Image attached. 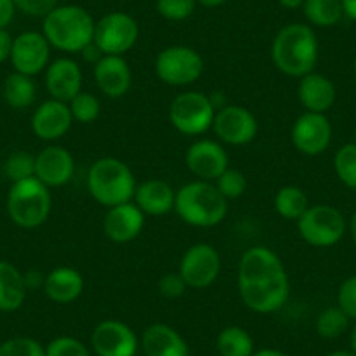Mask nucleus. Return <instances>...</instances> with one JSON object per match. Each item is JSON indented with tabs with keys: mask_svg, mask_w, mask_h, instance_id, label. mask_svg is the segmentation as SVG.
Listing matches in <instances>:
<instances>
[{
	"mask_svg": "<svg viewBox=\"0 0 356 356\" xmlns=\"http://www.w3.org/2000/svg\"><path fill=\"white\" fill-rule=\"evenodd\" d=\"M334 136L330 119L327 114H316V112H304L296 119L290 131L293 147L304 156H321L328 150Z\"/></svg>",
	"mask_w": 356,
	"mask_h": 356,
	"instance_id": "nucleus-13",
	"label": "nucleus"
},
{
	"mask_svg": "<svg viewBox=\"0 0 356 356\" xmlns=\"http://www.w3.org/2000/svg\"><path fill=\"white\" fill-rule=\"evenodd\" d=\"M320 56L316 33L309 25L290 23L275 35L271 44L273 65L289 77L300 79L314 70Z\"/></svg>",
	"mask_w": 356,
	"mask_h": 356,
	"instance_id": "nucleus-1",
	"label": "nucleus"
},
{
	"mask_svg": "<svg viewBox=\"0 0 356 356\" xmlns=\"http://www.w3.org/2000/svg\"><path fill=\"white\" fill-rule=\"evenodd\" d=\"M337 306L356 321V275L349 276L341 283L337 290Z\"/></svg>",
	"mask_w": 356,
	"mask_h": 356,
	"instance_id": "nucleus-40",
	"label": "nucleus"
},
{
	"mask_svg": "<svg viewBox=\"0 0 356 356\" xmlns=\"http://www.w3.org/2000/svg\"><path fill=\"white\" fill-rule=\"evenodd\" d=\"M30 124L37 138L44 142H56L70 131L74 118L68 104L49 98L33 111Z\"/></svg>",
	"mask_w": 356,
	"mask_h": 356,
	"instance_id": "nucleus-18",
	"label": "nucleus"
},
{
	"mask_svg": "<svg viewBox=\"0 0 356 356\" xmlns=\"http://www.w3.org/2000/svg\"><path fill=\"white\" fill-rule=\"evenodd\" d=\"M136 186L131 168L118 157H100L88 171V193L105 208L133 201Z\"/></svg>",
	"mask_w": 356,
	"mask_h": 356,
	"instance_id": "nucleus-4",
	"label": "nucleus"
},
{
	"mask_svg": "<svg viewBox=\"0 0 356 356\" xmlns=\"http://www.w3.org/2000/svg\"><path fill=\"white\" fill-rule=\"evenodd\" d=\"M297 98L306 112L327 114L337 100V89L330 77L313 70L299 79Z\"/></svg>",
	"mask_w": 356,
	"mask_h": 356,
	"instance_id": "nucleus-23",
	"label": "nucleus"
},
{
	"mask_svg": "<svg viewBox=\"0 0 356 356\" xmlns=\"http://www.w3.org/2000/svg\"><path fill=\"white\" fill-rule=\"evenodd\" d=\"M175 197H177V191L170 184L159 178H149L136 186L133 203L145 215L163 217L175 210Z\"/></svg>",
	"mask_w": 356,
	"mask_h": 356,
	"instance_id": "nucleus-24",
	"label": "nucleus"
},
{
	"mask_svg": "<svg viewBox=\"0 0 356 356\" xmlns=\"http://www.w3.org/2000/svg\"><path fill=\"white\" fill-rule=\"evenodd\" d=\"M75 173V161L70 150L61 145H47L35 156V178L44 186L63 187Z\"/></svg>",
	"mask_w": 356,
	"mask_h": 356,
	"instance_id": "nucleus-19",
	"label": "nucleus"
},
{
	"mask_svg": "<svg viewBox=\"0 0 356 356\" xmlns=\"http://www.w3.org/2000/svg\"><path fill=\"white\" fill-rule=\"evenodd\" d=\"M349 316L339 306H330L316 318V332L323 339H337L349 328Z\"/></svg>",
	"mask_w": 356,
	"mask_h": 356,
	"instance_id": "nucleus-32",
	"label": "nucleus"
},
{
	"mask_svg": "<svg viewBox=\"0 0 356 356\" xmlns=\"http://www.w3.org/2000/svg\"><path fill=\"white\" fill-rule=\"evenodd\" d=\"M280 2V6H282V8H285V9H300L304 6V2H306V0H278Z\"/></svg>",
	"mask_w": 356,
	"mask_h": 356,
	"instance_id": "nucleus-48",
	"label": "nucleus"
},
{
	"mask_svg": "<svg viewBox=\"0 0 356 356\" xmlns=\"http://www.w3.org/2000/svg\"><path fill=\"white\" fill-rule=\"evenodd\" d=\"M95 82L107 98L119 100L131 89L133 74L124 56H104L93 65Z\"/></svg>",
	"mask_w": 356,
	"mask_h": 356,
	"instance_id": "nucleus-20",
	"label": "nucleus"
},
{
	"mask_svg": "<svg viewBox=\"0 0 356 356\" xmlns=\"http://www.w3.org/2000/svg\"><path fill=\"white\" fill-rule=\"evenodd\" d=\"M2 97L6 104L15 111H26L37 100V84L33 77L19 72H13L6 77L2 86Z\"/></svg>",
	"mask_w": 356,
	"mask_h": 356,
	"instance_id": "nucleus-28",
	"label": "nucleus"
},
{
	"mask_svg": "<svg viewBox=\"0 0 356 356\" xmlns=\"http://www.w3.org/2000/svg\"><path fill=\"white\" fill-rule=\"evenodd\" d=\"M16 9L33 18H44L58 6V0H15Z\"/></svg>",
	"mask_w": 356,
	"mask_h": 356,
	"instance_id": "nucleus-42",
	"label": "nucleus"
},
{
	"mask_svg": "<svg viewBox=\"0 0 356 356\" xmlns=\"http://www.w3.org/2000/svg\"><path fill=\"white\" fill-rule=\"evenodd\" d=\"M4 175L11 184L35 177V156L29 152L11 154L4 163Z\"/></svg>",
	"mask_w": 356,
	"mask_h": 356,
	"instance_id": "nucleus-35",
	"label": "nucleus"
},
{
	"mask_svg": "<svg viewBox=\"0 0 356 356\" xmlns=\"http://www.w3.org/2000/svg\"><path fill=\"white\" fill-rule=\"evenodd\" d=\"M156 75L171 88H186L200 81L204 72V60L189 46H170L156 56Z\"/></svg>",
	"mask_w": 356,
	"mask_h": 356,
	"instance_id": "nucleus-8",
	"label": "nucleus"
},
{
	"mask_svg": "<svg viewBox=\"0 0 356 356\" xmlns=\"http://www.w3.org/2000/svg\"><path fill=\"white\" fill-rule=\"evenodd\" d=\"M215 187L218 189V193L225 197L227 201L238 200L248 189V180H246L245 173L236 168H227L220 177L215 180Z\"/></svg>",
	"mask_w": 356,
	"mask_h": 356,
	"instance_id": "nucleus-36",
	"label": "nucleus"
},
{
	"mask_svg": "<svg viewBox=\"0 0 356 356\" xmlns=\"http://www.w3.org/2000/svg\"><path fill=\"white\" fill-rule=\"evenodd\" d=\"M327 356H356V353L355 351H351V349H339V351H334V353H330V355H327Z\"/></svg>",
	"mask_w": 356,
	"mask_h": 356,
	"instance_id": "nucleus-51",
	"label": "nucleus"
},
{
	"mask_svg": "<svg viewBox=\"0 0 356 356\" xmlns=\"http://www.w3.org/2000/svg\"><path fill=\"white\" fill-rule=\"evenodd\" d=\"M95 26L93 16L75 4L56 6L42 18L44 37L61 53H82L95 40Z\"/></svg>",
	"mask_w": 356,
	"mask_h": 356,
	"instance_id": "nucleus-2",
	"label": "nucleus"
},
{
	"mask_svg": "<svg viewBox=\"0 0 356 356\" xmlns=\"http://www.w3.org/2000/svg\"><path fill=\"white\" fill-rule=\"evenodd\" d=\"M44 293L56 304H72L84 292V278L74 267L60 266L44 276Z\"/></svg>",
	"mask_w": 356,
	"mask_h": 356,
	"instance_id": "nucleus-26",
	"label": "nucleus"
},
{
	"mask_svg": "<svg viewBox=\"0 0 356 356\" xmlns=\"http://www.w3.org/2000/svg\"><path fill=\"white\" fill-rule=\"evenodd\" d=\"M44 82L51 98L68 104L82 91L84 77L81 65L74 58H56L44 72Z\"/></svg>",
	"mask_w": 356,
	"mask_h": 356,
	"instance_id": "nucleus-17",
	"label": "nucleus"
},
{
	"mask_svg": "<svg viewBox=\"0 0 356 356\" xmlns=\"http://www.w3.org/2000/svg\"><path fill=\"white\" fill-rule=\"evenodd\" d=\"M145 225V213L133 201L107 208L104 232L111 241L129 243L140 236Z\"/></svg>",
	"mask_w": 356,
	"mask_h": 356,
	"instance_id": "nucleus-21",
	"label": "nucleus"
},
{
	"mask_svg": "<svg viewBox=\"0 0 356 356\" xmlns=\"http://www.w3.org/2000/svg\"><path fill=\"white\" fill-rule=\"evenodd\" d=\"M68 107H70L74 122H81V124H91L100 118L102 112L100 100L88 91H81L77 97L72 98L68 102Z\"/></svg>",
	"mask_w": 356,
	"mask_h": 356,
	"instance_id": "nucleus-34",
	"label": "nucleus"
},
{
	"mask_svg": "<svg viewBox=\"0 0 356 356\" xmlns=\"http://www.w3.org/2000/svg\"><path fill=\"white\" fill-rule=\"evenodd\" d=\"M46 356H91V351L79 339L61 335L46 346Z\"/></svg>",
	"mask_w": 356,
	"mask_h": 356,
	"instance_id": "nucleus-39",
	"label": "nucleus"
},
{
	"mask_svg": "<svg viewBox=\"0 0 356 356\" xmlns=\"http://www.w3.org/2000/svg\"><path fill=\"white\" fill-rule=\"evenodd\" d=\"M196 0H157L156 9L161 18L168 22H186L194 15Z\"/></svg>",
	"mask_w": 356,
	"mask_h": 356,
	"instance_id": "nucleus-37",
	"label": "nucleus"
},
{
	"mask_svg": "<svg viewBox=\"0 0 356 356\" xmlns=\"http://www.w3.org/2000/svg\"><path fill=\"white\" fill-rule=\"evenodd\" d=\"M0 356H46V348L32 337H13L0 344Z\"/></svg>",
	"mask_w": 356,
	"mask_h": 356,
	"instance_id": "nucleus-38",
	"label": "nucleus"
},
{
	"mask_svg": "<svg viewBox=\"0 0 356 356\" xmlns=\"http://www.w3.org/2000/svg\"><path fill=\"white\" fill-rule=\"evenodd\" d=\"M283 260L276 252L267 246H252L243 253L239 260L238 283H253L285 275Z\"/></svg>",
	"mask_w": 356,
	"mask_h": 356,
	"instance_id": "nucleus-22",
	"label": "nucleus"
},
{
	"mask_svg": "<svg viewBox=\"0 0 356 356\" xmlns=\"http://www.w3.org/2000/svg\"><path fill=\"white\" fill-rule=\"evenodd\" d=\"M15 0H0V30H8L16 15Z\"/></svg>",
	"mask_w": 356,
	"mask_h": 356,
	"instance_id": "nucleus-43",
	"label": "nucleus"
},
{
	"mask_svg": "<svg viewBox=\"0 0 356 356\" xmlns=\"http://www.w3.org/2000/svg\"><path fill=\"white\" fill-rule=\"evenodd\" d=\"M309 208V200L304 189L297 186H285L276 193L275 211L285 220L297 222Z\"/></svg>",
	"mask_w": 356,
	"mask_h": 356,
	"instance_id": "nucleus-29",
	"label": "nucleus"
},
{
	"mask_svg": "<svg viewBox=\"0 0 356 356\" xmlns=\"http://www.w3.org/2000/svg\"><path fill=\"white\" fill-rule=\"evenodd\" d=\"M227 203L213 182L194 180L177 191L173 211L187 225L210 229L224 222Z\"/></svg>",
	"mask_w": 356,
	"mask_h": 356,
	"instance_id": "nucleus-3",
	"label": "nucleus"
},
{
	"mask_svg": "<svg viewBox=\"0 0 356 356\" xmlns=\"http://www.w3.org/2000/svg\"><path fill=\"white\" fill-rule=\"evenodd\" d=\"M222 271V259L217 248L208 243H196L184 253L178 275L189 289L203 290L213 285Z\"/></svg>",
	"mask_w": 356,
	"mask_h": 356,
	"instance_id": "nucleus-10",
	"label": "nucleus"
},
{
	"mask_svg": "<svg viewBox=\"0 0 356 356\" xmlns=\"http://www.w3.org/2000/svg\"><path fill=\"white\" fill-rule=\"evenodd\" d=\"M217 107L213 98L201 91H184L170 105V122L186 136H201L210 131Z\"/></svg>",
	"mask_w": 356,
	"mask_h": 356,
	"instance_id": "nucleus-6",
	"label": "nucleus"
},
{
	"mask_svg": "<svg viewBox=\"0 0 356 356\" xmlns=\"http://www.w3.org/2000/svg\"><path fill=\"white\" fill-rule=\"evenodd\" d=\"M189 289L187 283L184 282V278L177 273H166L159 278V283H157V290L163 297L166 299H178L186 293V290Z\"/></svg>",
	"mask_w": 356,
	"mask_h": 356,
	"instance_id": "nucleus-41",
	"label": "nucleus"
},
{
	"mask_svg": "<svg viewBox=\"0 0 356 356\" xmlns=\"http://www.w3.org/2000/svg\"><path fill=\"white\" fill-rule=\"evenodd\" d=\"M51 49L53 47L47 42L42 32L29 30V32H23L15 37L9 61H11L15 72L35 77L49 67Z\"/></svg>",
	"mask_w": 356,
	"mask_h": 356,
	"instance_id": "nucleus-14",
	"label": "nucleus"
},
{
	"mask_svg": "<svg viewBox=\"0 0 356 356\" xmlns=\"http://www.w3.org/2000/svg\"><path fill=\"white\" fill-rule=\"evenodd\" d=\"M186 166L197 180L215 182L229 168V156L220 142L201 138L187 149Z\"/></svg>",
	"mask_w": 356,
	"mask_h": 356,
	"instance_id": "nucleus-16",
	"label": "nucleus"
},
{
	"mask_svg": "<svg viewBox=\"0 0 356 356\" xmlns=\"http://www.w3.org/2000/svg\"><path fill=\"white\" fill-rule=\"evenodd\" d=\"M239 297L250 311L269 314L282 309L290 297L289 275H280L253 283H238Z\"/></svg>",
	"mask_w": 356,
	"mask_h": 356,
	"instance_id": "nucleus-11",
	"label": "nucleus"
},
{
	"mask_svg": "<svg viewBox=\"0 0 356 356\" xmlns=\"http://www.w3.org/2000/svg\"><path fill=\"white\" fill-rule=\"evenodd\" d=\"M25 275H22L15 264L0 260V311L13 313L25 304L26 299Z\"/></svg>",
	"mask_w": 356,
	"mask_h": 356,
	"instance_id": "nucleus-27",
	"label": "nucleus"
},
{
	"mask_svg": "<svg viewBox=\"0 0 356 356\" xmlns=\"http://www.w3.org/2000/svg\"><path fill=\"white\" fill-rule=\"evenodd\" d=\"M334 171L342 186L356 191V143H344L334 156Z\"/></svg>",
	"mask_w": 356,
	"mask_h": 356,
	"instance_id": "nucleus-33",
	"label": "nucleus"
},
{
	"mask_svg": "<svg viewBox=\"0 0 356 356\" xmlns=\"http://www.w3.org/2000/svg\"><path fill=\"white\" fill-rule=\"evenodd\" d=\"M13 40H15V37H11L8 30H0V63H4L11 58Z\"/></svg>",
	"mask_w": 356,
	"mask_h": 356,
	"instance_id": "nucleus-44",
	"label": "nucleus"
},
{
	"mask_svg": "<svg viewBox=\"0 0 356 356\" xmlns=\"http://www.w3.org/2000/svg\"><path fill=\"white\" fill-rule=\"evenodd\" d=\"M81 54H82V56H84L86 61H89V63H93V65L98 63V61H100V58L104 56V53H102V51L98 49L97 44H95V42L89 44V46L86 47V49L82 51Z\"/></svg>",
	"mask_w": 356,
	"mask_h": 356,
	"instance_id": "nucleus-45",
	"label": "nucleus"
},
{
	"mask_svg": "<svg viewBox=\"0 0 356 356\" xmlns=\"http://www.w3.org/2000/svg\"><path fill=\"white\" fill-rule=\"evenodd\" d=\"M296 224L302 241L314 248L335 246L348 231V220L342 211L330 204H309Z\"/></svg>",
	"mask_w": 356,
	"mask_h": 356,
	"instance_id": "nucleus-7",
	"label": "nucleus"
},
{
	"mask_svg": "<svg viewBox=\"0 0 356 356\" xmlns=\"http://www.w3.org/2000/svg\"><path fill=\"white\" fill-rule=\"evenodd\" d=\"M341 4L346 18L356 22V0H341Z\"/></svg>",
	"mask_w": 356,
	"mask_h": 356,
	"instance_id": "nucleus-46",
	"label": "nucleus"
},
{
	"mask_svg": "<svg viewBox=\"0 0 356 356\" xmlns=\"http://www.w3.org/2000/svg\"><path fill=\"white\" fill-rule=\"evenodd\" d=\"M138 37V22L128 13L114 11L98 19L93 42L107 56H124L136 46Z\"/></svg>",
	"mask_w": 356,
	"mask_h": 356,
	"instance_id": "nucleus-9",
	"label": "nucleus"
},
{
	"mask_svg": "<svg viewBox=\"0 0 356 356\" xmlns=\"http://www.w3.org/2000/svg\"><path fill=\"white\" fill-rule=\"evenodd\" d=\"M145 356H189L191 349L186 339L173 327L154 323L145 328L140 341Z\"/></svg>",
	"mask_w": 356,
	"mask_h": 356,
	"instance_id": "nucleus-25",
	"label": "nucleus"
},
{
	"mask_svg": "<svg viewBox=\"0 0 356 356\" xmlns=\"http://www.w3.org/2000/svg\"><path fill=\"white\" fill-rule=\"evenodd\" d=\"M9 218L22 229H37L44 225L53 210V196L49 187L39 178L32 177L22 182L11 184L8 193Z\"/></svg>",
	"mask_w": 356,
	"mask_h": 356,
	"instance_id": "nucleus-5",
	"label": "nucleus"
},
{
	"mask_svg": "<svg viewBox=\"0 0 356 356\" xmlns=\"http://www.w3.org/2000/svg\"><path fill=\"white\" fill-rule=\"evenodd\" d=\"M348 229H349V234H351L353 241H355V245H356V210L353 211L351 218H349V222H348Z\"/></svg>",
	"mask_w": 356,
	"mask_h": 356,
	"instance_id": "nucleus-50",
	"label": "nucleus"
},
{
	"mask_svg": "<svg viewBox=\"0 0 356 356\" xmlns=\"http://www.w3.org/2000/svg\"><path fill=\"white\" fill-rule=\"evenodd\" d=\"M217 351L220 356H252L255 348L252 335L245 328L231 325L218 334Z\"/></svg>",
	"mask_w": 356,
	"mask_h": 356,
	"instance_id": "nucleus-31",
	"label": "nucleus"
},
{
	"mask_svg": "<svg viewBox=\"0 0 356 356\" xmlns=\"http://www.w3.org/2000/svg\"><path fill=\"white\" fill-rule=\"evenodd\" d=\"M215 136L227 145H246L259 135V121L241 105H224L217 111L211 124Z\"/></svg>",
	"mask_w": 356,
	"mask_h": 356,
	"instance_id": "nucleus-12",
	"label": "nucleus"
},
{
	"mask_svg": "<svg viewBox=\"0 0 356 356\" xmlns=\"http://www.w3.org/2000/svg\"><path fill=\"white\" fill-rule=\"evenodd\" d=\"M252 356H289L286 353L280 351V349H273V348H264L259 349V351L253 353Z\"/></svg>",
	"mask_w": 356,
	"mask_h": 356,
	"instance_id": "nucleus-47",
	"label": "nucleus"
},
{
	"mask_svg": "<svg viewBox=\"0 0 356 356\" xmlns=\"http://www.w3.org/2000/svg\"><path fill=\"white\" fill-rule=\"evenodd\" d=\"M353 74H355L356 77V58H355V63H353Z\"/></svg>",
	"mask_w": 356,
	"mask_h": 356,
	"instance_id": "nucleus-53",
	"label": "nucleus"
},
{
	"mask_svg": "<svg viewBox=\"0 0 356 356\" xmlns=\"http://www.w3.org/2000/svg\"><path fill=\"white\" fill-rule=\"evenodd\" d=\"M302 11L307 22L318 29L335 26L344 16L341 0H306Z\"/></svg>",
	"mask_w": 356,
	"mask_h": 356,
	"instance_id": "nucleus-30",
	"label": "nucleus"
},
{
	"mask_svg": "<svg viewBox=\"0 0 356 356\" xmlns=\"http://www.w3.org/2000/svg\"><path fill=\"white\" fill-rule=\"evenodd\" d=\"M351 351L356 353V323H355V327H353V332H351Z\"/></svg>",
	"mask_w": 356,
	"mask_h": 356,
	"instance_id": "nucleus-52",
	"label": "nucleus"
},
{
	"mask_svg": "<svg viewBox=\"0 0 356 356\" xmlns=\"http://www.w3.org/2000/svg\"><path fill=\"white\" fill-rule=\"evenodd\" d=\"M355 143H356V133H355Z\"/></svg>",
	"mask_w": 356,
	"mask_h": 356,
	"instance_id": "nucleus-54",
	"label": "nucleus"
},
{
	"mask_svg": "<svg viewBox=\"0 0 356 356\" xmlns=\"http://www.w3.org/2000/svg\"><path fill=\"white\" fill-rule=\"evenodd\" d=\"M196 2L200 6H203V8L213 9V8H220V6H224L227 0H196Z\"/></svg>",
	"mask_w": 356,
	"mask_h": 356,
	"instance_id": "nucleus-49",
	"label": "nucleus"
},
{
	"mask_svg": "<svg viewBox=\"0 0 356 356\" xmlns=\"http://www.w3.org/2000/svg\"><path fill=\"white\" fill-rule=\"evenodd\" d=\"M138 337L129 325L119 320H104L91 334V348L97 356H135Z\"/></svg>",
	"mask_w": 356,
	"mask_h": 356,
	"instance_id": "nucleus-15",
	"label": "nucleus"
}]
</instances>
